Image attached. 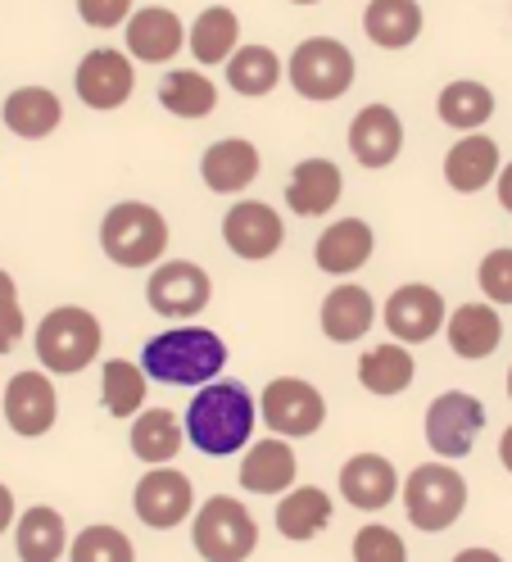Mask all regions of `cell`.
<instances>
[{
	"instance_id": "cell-18",
	"label": "cell",
	"mask_w": 512,
	"mask_h": 562,
	"mask_svg": "<svg viewBox=\"0 0 512 562\" xmlns=\"http://www.w3.org/2000/svg\"><path fill=\"white\" fill-rule=\"evenodd\" d=\"M403 150V123L390 104H367L350 123V155L363 168H390Z\"/></svg>"
},
{
	"instance_id": "cell-3",
	"label": "cell",
	"mask_w": 512,
	"mask_h": 562,
	"mask_svg": "<svg viewBox=\"0 0 512 562\" xmlns=\"http://www.w3.org/2000/svg\"><path fill=\"white\" fill-rule=\"evenodd\" d=\"M100 250L118 268H150L168 250V223L155 204L123 200L100 218Z\"/></svg>"
},
{
	"instance_id": "cell-21",
	"label": "cell",
	"mask_w": 512,
	"mask_h": 562,
	"mask_svg": "<svg viewBox=\"0 0 512 562\" xmlns=\"http://www.w3.org/2000/svg\"><path fill=\"white\" fill-rule=\"evenodd\" d=\"M499 140H490L486 132H467L463 140H454L445 155V182L458 195H476L499 178Z\"/></svg>"
},
{
	"instance_id": "cell-34",
	"label": "cell",
	"mask_w": 512,
	"mask_h": 562,
	"mask_svg": "<svg viewBox=\"0 0 512 562\" xmlns=\"http://www.w3.org/2000/svg\"><path fill=\"white\" fill-rule=\"evenodd\" d=\"M14 544H19V558L23 562H55L68 553V531H64V517L46 504L27 508L19 517V531H14Z\"/></svg>"
},
{
	"instance_id": "cell-13",
	"label": "cell",
	"mask_w": 512,
	"mask_h": 562,
	"mask_svg": "<svg viewBox=\"0 0 512 562\" xmlns=\"http://www.w3.org/2000/svg\"><path fill=\"white\" fill-rule=\"evenodd\" d=\"M132 87H136V74H132V55L114 50V46H95L82 55L78 64V95L91 110L110 114V110H123L132 100Z\"/></svg>"
},
{
	"instance_id": "cell-25",
	"label": "cell",
	"mask_w": 512,
	"mask_h": 562,
	"mask_svg": "<svg viewBox=\"0 0 512 562\" xmlns=\"http://www.w3.org/2000/svg\"><path fill=\"white\" fill-rule=\"evenodd\" d=\"M377 323V304L363 286L345 281V286H335L327 300H322V336L335 340V345H354L372 331Z\"/></svg>"
},
{
	"instance_id": "cell-45",
	"label": "cell",
	"mask_w": 512,
	"mask_h": 562,
	"mask_svg": "<svg viewBox=\"0 0 512 562\" xmlns=\"http://www.w3.org/2000/svg\"><path fill=\"white\" fill-rule=\"evenodd\" d=\"M458 562H494V553H486V549H467V553H458Z\"/></svg>"
},
{
	"instance_id": "cell-35",
	"label": "cell",
	"mask_w": 512,
	"mask_h": 562,
	"mask_svg": "<svg viewBox=\"0 0 512 562\" xmlns=\"http://www.w3.org/2000/svg\"><path fill=\"white\" fill-rule=\"evenodd\" d=\"M159 104L178 119H209L218 110V87L195 68H173L159 82Z\"/></svg>"
},
{
	"instance_id": "cell-16",
	"label": "cell",
	"mask_w": 512,
	"mask_h": 562,
	"mask_svg": "<svg viewBox=\"0 0 512 562\" xmlns=\"http://www.w3.org/2000/svg\"><path fill=\"white\" fill-rule=\"evenodd\" d=\"M127 27V55L141 59V64H168L178 59L191 27H182V19L163 5H146V10H132V19L123 23Z\"/></svg>"
},
{
	"instance_id": "cell-27",
	"label": "cell",
	"mask_w": 512,
	"mask_h": 562,
	"mask_svg": "<svg viewBox=\"0 0 512 562\" xmlns=\"http://www.w3.org/2000/svg\"><path fill=\"white\" fill-rule=\"evenodd\" d=\"M331 513H335V504H331L327 490L295 485V490H286L282 504H277V531L286 540H295V544L299 540H314V536H322L327 526H331Z\"/></svg>"
},
{
	"instance_id": "cell-37",
	"label": "cell",
	"mask_w": 512,
	"mask_h": 562,
	"mask_svg": "<svg viewBox=\"0 0 512 562\" xmlns=\"http://www.w3.org/2000/svg\"><path fill=\"white\" fill-rule=\"evenodd\" d=\"M68 553H73V562H132L136 549L132 540L118 531V526H87V531L68 544Z\"/></svg>"
},
{
	"instance_id": "cell-47",
	"label": "cell",
	"mask_w": 512,
	"mask_h": 562,
	"mask_svg": "<svg viewBox=\"0 0 512 562\" xmlns=\"http://www.w3.org/2000/svg\"><path fill=\"white\" fill-rule=\"evenodd\" d=\"M508 400H512V368H508Z\"/></svg>"
},
{
	"instance_id": "cell-9",
	"label": "cell",
	"mask_w": 512,
	"mask_h": 562,
	"mask_svg": "<svg viewBox=\"0 0 512 562\" xmlns=\"http://www.w3.org/2000/svg\"><path fill=\"white\" fill-rule=\"evenodd\" d=\"M486 427V404L467 395V391H445L435 395L426 408V445L440 453V459H467L476 449V436Z\"/></svg>"
},
{
	"instance_id": "cell-2",
	"label": "cell",
	"mask_w": 512,
	"mask_h": 562,
	"mask_svg": "<svg viewBox=\"0 0 512 562\" xmlns=\"http://www.w3.org/2000/svg\"><path fill=\"white\" fill-rule=\"evenodd\" d=\"M141 363H146L150 381H163V385H204V381H214L223 372L227 345L209 327H173V331H159L155 340H146Z\"/></svg>"
},
{
	"instance_id": "cell-39",
	"label": "cell",
	"mask_w": 512,
	"mask_h": 562,
	"mask_svg": "<svg viewBox=\"0 0 512 562\" xmlns=\"http://www.w3.org/2000/svg\"><path fill=\"white\" fill-rule=\"evenodd\" d=\"M476 281H481L486 300L512 304V245H508V250H490L481 259V272H476Z\"/></svg>"
},
{
	"instance_id": "cell-29",
	"label": "cell",
	"mask_w": 512,
	"mask_h": 562,
	"mask_svg": "<svg viewBox=\"0 0 512 562\" xmlns=\"http://www.w3.org/2000/svg\"><path fill=\"white\" fill-rule=\"evenodd\" d=\"M413 376H418V363L403 340H386L359 359V381L372 395H403L408 385H413Z\"/></svg>"
},
{
	"instance_id": "cell-19",
	"label": "cell",
	"mask_w": 512,
	"mask_h": 562,
	"mask_svg": "<svg viewBox=\"0 0 512 562\" xmlns=\"http://www.w3.org/2000/svg\"><path fill=\"white\" fill-rule=\"evenodd\" d=\"M340 191H345V178H340V168L331 159H299L291 182H286V204L291 214L299 218H322L327 209L340 204Z\"/></svg>"
},
{
	"instance_id": "cell-38",
	"label": "cell",
	"mask_w": 512,
	"mask_h": 562,
	"mask_svg": "<svg viewBox=\"0 0 512 562\" xmlns=\"http://www.w3.org/2000/svg\"><path fill=\"white\" fill-rule=\"evenodd\" d=\"M359 562H403L408 558V544L399 540V531H390V526L372 521L363 526V531L354 536V549H350Z\"/></svg>"
},
{
	"instance_id": "cell-15",
	"label": "cell",
	"mask_w": 512,
	"mask_h": 562,
	"mask_svg": "<svg viewBox=\"0 0 512 562\" xmlns=\"http://www.w3.org/2000/svg\"><path fill=\"white\" fill-rule=\"evenodd\" d=\"M0 404H5V422L27 440L46 436L55 427V417H59V395H55L46 372H14L5 395H0Z\"/></svg>"
},
{
	"instance_id": "cell-28",
	"label": "cell",
	"mask_w": 512,
	"mask_h": 562,
	"mask_svg": "<svg viewBox=\"0 0 512 562\" xmlns=\"http://www.w3.org/2000/svg\"><path fill=\"white\" fill-rule=\"evenodd\" d=\"M363 32L382 50H408L422 37V5L418 0H372L363 14Z\"/></svg>"
},
{
	"instance_id": "cell-26",
	"label": "cell",
	"mask_w": 512,
	"mask_h": 562,
	"mask_svg": "<svg viewBox=\"0 0 512 562\" xmlns=\"http://www.w3.org/2000/svg\"><path fill=\"white\" fill-rule=\"evenodd\" d=\"M0 114H5V127L14 136L42 140L64 123V104H59V95L50 87H19V91H10V100H5V110Z\"/></svg>"
},
{
	"instance_id": "cell-20",
	"label": "cell",
	"mask_w": 512,
	"mask_h": 562,
	"mask_svg": "<svg viewBox=\"0 0 512 562\" xmlns=\"http://www.w3.org/2000/svg\"><path fill=\"white\" fill-rule=\"evenodd\" d=\"M259 150H254V140L246 136H227V140H214L209 150H204L200 159V178L209 191H223V195H236V191H246L254 178H259Z\"/></svg>"
},
{
	"instance_id": "cell-22",
	"label": "cell",
	"mask_w": 512,
	"mask_h": 562,
	"mask_svg": "<svg viewBox=\"0 0 512 562\" xmlns=\"http://www.w3.org/2000/svg\"><path fill=\"white\" fill-rule=\"evenodd\" d=\"M445 336H450V349L467 363H481L490 359L499 340H503V323H499V304H458L445 323Z\"/></svg>"
},
{
	"instance_id": "cell-41",
	"label": "cell",
	"mask_w": 512,
	"mask_h": 562,
	"mask_svg": "<svg viewBox=\"0 0 512 562\" xmlns=\"http://www.w3.org/2000/svg\"><path fill=\"white\" fill-rule=\"evenodd\" d=\"M23 308H19V295H5L0 300V355H10V349L23 340Z\"/></svg>"
},
{
	"instance_id": "cell-6",
	"label": "cell",
	"mask_w": 512,
	"mask_h": 562,
	"mask_svg": "<svg viewBox=\"0 0 512 562\" xmlns=\"http://www.w3.org/2000/svg\"><path fill=\"white\" fill-rule=\"evenodd\" d=\"M191 544L209 562H246L259 549V521L241 499L214 495L191 521Z\"/></svg>"
},
{
	"instance_id": "cell-40",
	"label": "cell",
	"mask_w": 512,
	"mask_h": 562,
	"mask_svg": "<svg viewBox=\"0 0 512 562\" xmlns=\"http://www.w3.org/2000/svg\"><path fill=\"white\" fill-rule=\"evenodd\" d=\"M78 14H82L87 27L110 32V27L132 19V0H78Z\"/></svg>"
},
{
	"instance_id": "cell-24",
	"label": "cell",
	"mask_w": 512,
	"mask_h": 562,
	"mask_svg": "<svg viewBox=\"0 0 512 562\" xmlns=\"http://www.w3.org/2000/svg\"><path fill=\"white\" fill-rule=\"evenodd\" d=\"M295 476H299L295 449L277 431H272L268 440H259L241 463V485L250 490V495H286V490L295 485Z\"/></svg>"
},
{
	"instance_id": "cell-23",
	"label": "cell",
	"mask_w": 512,
	"mask_h": 562,
	"mask_svg": "<svg viewBox=\"0 0 512 562\" xmlns=\"http://www.w3.org/2000/svg\"><path fill=\"white\" fill-rule=\"evenodd\" d=\"M372 250H377V236H372V227L363 218H340V223H331L318 236L314 263L322 272H331V277H350V272H359L372 259Z\"/></svg>"
},
{
	"instance_id": "cell-11",
	"label": "cell",
	"mask_w": 512,
	"mask_h": 562,
	"mask_svg": "<svg viewBox=\"0 0 512 562\" xmlns=\"http://www.w3.org/2000/svg\"><path fill=\"white\" fill-rule=\"evenodd\" d=\"M132 508L141 517L150 531H173L182 526L195 508V485L186 472L168 468V463H155V472H146L132 490Z\"/></svg>"
},
{
	"instance_id": "cell-4",
	"label": "cell",
	"mask_w": 512,
	"mask_h": 562,
	"mask_svg": "<svg viewBox=\"0 0 512 562\" xmlns=\"http://www.w3.org/2000/svg\"><path fill=\"white\" fill-rule=\"evenodd\" d=\"M100 355V318L82 304H59L37 323V359L46 372L73 376Z\"/></svg>"
},
{
	"instance_id": "cell-46",
	"label": "cell",
	"mask_w": 512,
	"mask_h": 562,
	"mask_svg": "<svg viewBox=\"0 0 512 562\" xmlns=\"http://www.w3.org/2000/svg\"><path fill=\"white\" fill-rule=\"evenodd\" d=\"M5 295H19V291H14V277H10L5 268H0V300H5Z\"/></svg>"
},
{
	"instance_id": "cell-1",
	"label": "cell",
	"mask_w": 512,
	"mask_h": 562,
	"mask_svg": "<svg viewBox=\"0 0 512 562\" xmlns=\"http://www.w3.org/2000/svg\"><path fill=\"white\" fill-rule=\"evenodd\" d=\"M250 436H254V395L241 381H204L186 408V440L200 453H209V459H227V453H241Z\"/></svg>"
},
{
	"instance_id": "cell-17",
	"label": "cell",
	"mask_w": 512,
	"mask_h": 562,
	"mask_svg": "<svg viewBox=\"0 0 512 562\" xmlns=\"http://www.w3.org/2000/svg\"><path fill=\"white\" fill-rule=\"evenodd\" d=\"M399 495V472L386 453H354V459L340 468V499L363 513H382L390 508Z\"/></svg>"
},
{
	"instance_id": "cell-10",
	"label": "cell",
	"mask_w": 512,
	"mask_h": 562,
	"mask_svg": "<svg viewBox=\"0 0 512 562\" xmlns=\"http://www.w3.org/2000/svg\"><path fill=\"white\" fill-rule=\"evenodd\" d=\"M146 300H150V308L159 313V318H195V313L209 308L214 281L191 259H168V263H159L150 272Z\"/></svg>"
},
{
	"instance_id": "cell-44",
	"label": "cell",
	"mask_w": 512,
	"mask_h": 562,
	"mask_svg": "<svg viewBox=\"0 0 512 562\" xmlns=\"http://www.w3.org/2000/svg\"><path fill=\"white\" fill-rule=\"evenodd\" d=\"M499 463H503V468L512 472V427H508V431L499 436Z\"/></svg>"
},
{
	"instance_id": "cell-48",
	"label": "cell",
	"mask_w": 512,
	"mask_h": 562,
	"mask_svg": "<svg viewBox=\"0 0 512 562\" xmlns=\"http://www.w3.org/2000/svg\"><path fill=\"white\" fill-rule=\"evenodd\" d=\"M295 5H318V0H295Z\"/></svg>"
},
{
	"instance_id": "cell-33",
	"label": "cell",
	"mask_w": 512,
	"mask_h": 562,
	"mask_svg": "<svg viewBox=\"0 0 512 562\" xmlns=\"http://www.w3.org/2000/svg\"><path fill=\"white\" fill-rule=\"evenodd\" d=\"M435 110H440V123L454 127V132H476V127H486L494 119V91L486 82H450L445 91H440L435 100Z\"/></svg>"
},
{
	"instance_id": "cell-8",
	"label": "cell",
	"mask_w": 512,
	"mask_h": 562,
	"mask_svg": "<svg viewBox=\"0 0 512 562\" xmlns=\"http://www.w3.org/2000/svg\"><path fill=\"white\" fill-rule=\"evenodd\" d=\"M259 417L268 431H277L286 440H304V436H318L322 422H327V400L314 381L304 376H277L263 385L259 395Z\"/></svg>"
},
{
	"instance_id": "cell-31",
	"label": "cell",
	"mask_w": 512,
	"mask_h": 562,
	"mask_svg": "<svg viewBox=\"0 0 512 562\" xmlns=\"http://www.w3.org/2000/svg\"><path fill=\"white\" fill-rule=\"evenodd\" d=\"M182 449V422L173 408H141L132 417V453L141 463H173Z\"/></svg>"
},
{
	"instance_id": "cell-7",
	"label": "cell",
	"mask_w": 512,
	"mask_h": 562,
	"mask_svg": "<svg viewBox=\"0 0 512 562\" xmlns=\"http://www.w3.org/2000/svg\"><path fill=\"white\" fill-rule=\"evenodd\" d=\"M291 87L304 95V100H340L350 87H354V55L345 42H335V37H309V42H299L291 50Z\"/></svg>"
},
{
	"instance_id": "cell-5",
	"label": "cell",
	"mask_w": 512,
	"mask_h": 562,
	"mask_svg": "<svg viewBox=\"0 0 512 562\" xmlns=\"http://www.w3.org/2000/svg\"><path fill=\"white\" fill-rule=\"evenodd\" d=\"M463 508H467V481H463V472L450 468V459L445 463H422V468L408 472L403 513L418 531H426V536L450 531V526L463 517Z\"/></svg>"
},
{
	"instance_id": "cell-42",
	"label": "cell",
	"mask_w": 512,
	"mask_h": 562,
	"mask_svg": "<svg viewBox=\"0 0 512 562\" xmlns=\"http://www.w3.org/2000/svg\"><path fill=\"white\" fill-rule=\"evenodd\" d=\"M494 191H499V204L508 209V214H512V159L499 168V178H494Z\"/></svg>"
},
{
	"instance_id": "cell-36",
	"label": "cell",
	"mask_w": 512,
	"mask_h": 562,
	"mask_svg": "<svg viewBox=\"0 0 512 562\" xmlns=\"http://www.w3.org/2000/svg\"><path fill=\"white\" fill-rule=\"evenodd\" d=\"M146 368L127 363V359H110L105 372H100V404L110 408V417H136L146 408Z\"/></svg>"
},
{
	"instance_id": "cell-14",
	"label": "cell",
	"mask_w": 512,
	"mask_h": 562,
	"mask_svg": "<svg viewBox=\"0 0 512 562\" xmlns=\"http://www.w3.org/2000/svg\"><path fill=\"white\" fill-rule=\"evenodd\" d=\"M223 240L231 245V255H241L250 263L259 259H272L282 250L286 240V223L277 218V209L272 204H259V200H241L227 209L223 218Z\"/></svg>"
},
{
	"instance_id": "cell-30",
	"label": "cell",
	"mask_w": 512,
	"mask_h": 562,
	"mask_svg": "<svg viewBox=\"0 0 512 562\" xmlns=\"http://www.w3.org/2000/svg\"><path fill=\"white\" fill-rule=\"evenodd\" d=\"M195 64H227L236 55V46H241V19H236V10L227 5H209L200 10V19L191 23V37H186Z\"/></svg>"
},
{
	"instance_id": "cell-12",
	"label": "cell",
	"mask_w": 512,
	"mask_h": 562,
	"mask_svg": "<svg viewBox=\"0 0 512 562\" xmlns=\"http://www.w3.org/2000/svg\"><path fill=\"white\" fill-rule=\"evenodd\" d=\"M382 318H386L395 340L422 345V340H431L440 327L450 323V308H445V295H440L435 286H426V281H408V286H399L386 300Z\"/></svg>"
},
{
	"instance_id": "cell-43",
	"label": "cell",
	"mask_w": 512,
	"mask_h": 562,
	"mask_svg": "<svg viewBox=\"0 0 512 562\" xmlns=\"http://www.w3.org/2000/svg\"><path fill=\"white\" fill-rule=\"evenodd\" d=\"M14 526V495H10V485H0V536H5Z\"/></svg>"
},
{
	"instance_id": "cell-32",
	"label": "cell",
	"mask_w": 512,
	"mask_h": 562,
	"mask_svg": "<svg viewBox=\"0 0 512 562\" xmlns=\"http://www.w3.org/2000/svg\"><path fill=\"white\" fill-rule=\"evenodd\" d=\"M282 78H286V64L272 46H236V55L227 59V87L236 95L259 100L268 91H277Z\"/></svg>"
}]
</instances>
